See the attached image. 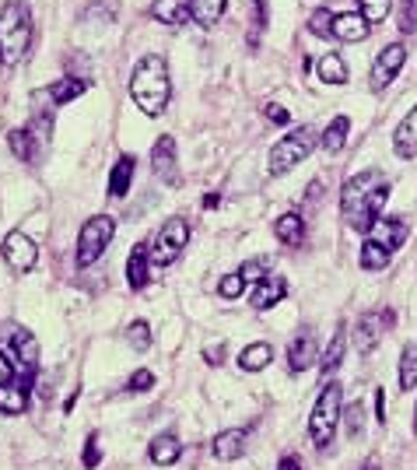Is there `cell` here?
<instances>
[{
	"label": "cell",
	"instance_id": "1",
	"mask_svg": "<svg viewBox=\"0 0 417 470\" xmlns=\"http://www.w3.org/2000/svg\"><path fill=\"white\" fill-rule=\"evenodd\" d=\"M390 201V180L379 169H365L358 176H351L340 190V218L354 229V232H372L379 214Z\"/></svg>",
	"mask_w": 417,
	"mask_h": 470
},
{
	"label": "cell",
	"instance_id": "2",
	"mask_svg": "<svg viewBox=\"0 0 417 470\" xmlns=\"http://www.w3.org/2000/svg\"><path fill=\"white\" fill-rule=\"evenodd\" d=\"M172 95V81H169V64L158 53H144L133 64L131 74V99L141 105V113L148 116H161Z\"/></svg>",
	"mask_w": 417,
	"mask_h": 470
},
{
	"label": "cell",
	"instance_id": "3",
	"mask_svg": "<svg viewBox=\"0 0 417 470\" xmlns=\"http://www.w3.org/2000/svg\"><path fill=\"white\" fill-rule=\"evenodd\" d=\"M32 43V11L25 0L0 4V64L15 67Z\"/></svg>",
	"mask_w": 417,
	"mask_h": 470
},
{
	"label": "cell",
	"instance_id": "4",
	"mask_svg": "<svg viewBox=\"0 0 417 470\" xmlns=\"http://www.w3.org/2000/svg\"><path fill=\"white\" fill-rule=\"evenodd\" d=\"M319 141H323V137L315 133V127H298V131L285 133V137L270 148V155H267V172H270V176L291 172L298 162H305V158L313 155V148Z\"/></svg>",
	"mask_w": 417,
	"mask_h": 470
},
{
	"label": "cell",
	"instance_id": "5",
	"mask_svg": "<svg viewBox=\"0 0 417 470\" xmlns=\"http://www.w3.org/2000/svg\"><path fill=\"white\" fill-rule=\"evenodd\" d=\"M344 390L340 383H323V393L315 397V407H313V418H309V436L319 449L334 443V432H337V421L344 418Z\"/></svg>",
	"mask_w": 417,
	"mask_h": 470
},
{
	"label": "cell",
	"instance_id": "6",
	"mask_svg": "<svg viewBox=\"0 0 417 470\" xmlns=\"http://www.w3.org/2000/svg\"><path fill=\"white\" fill-rule=\"evenodd\" d=\"M0 355L15 366V372H22L25 383L39 372V340L25 327H7L0 334Z\"/></svg>",
	"mask_w": 417,
	"mask_h": 470
},
{
	"label": "cell",
	"instance_id": "7",
	"mask_svg": "<svg viewBox=\"0 0 417 470\" xmlns=\"http://www.w3.org/2000/svg\"><path fill=\"white\" fill-rule=\"evenodd\" d=\"M151 246V267H169L183 257V250L189 246V221L172 214L165 218V225L155 232V239L148 242Z\"/></svg>",
	"mask_w": 417,
	"mask_h": 470
},
{
	"label": "cell",
	"instance_id": "8",
	"mask_svg": "<svg viewBox=\"0 0 417 470\" xmlns=\"http://www.w3.org/2000/svg\"><path fill=\"white\" fill-rule=\"evenodd\" d=\"M112 235H116V221H112L109 214H95V218H88L78 232V253H74L78 267H92V263L99 260L105 250H109Z\"/></svg>",
	"mask_w": 417,
	"mask_h": 470
},
{
	"label": "cell",
	"instance_id": "9",
	"mask_svg": "<svg viewBox=\"0 0 417 470\" xmlns=\"http://www.w3.org/2000/svg\"><path fill=\"white\" fill-rule=\"evenodd\" d=\"M0 253H4V263H7L15 274H28V270L35 267V260H39V246H35L25 232H7L4 235Z\"/></svg>",
	"mask_w": 417,
	"mask_h": 470
},
{
	"label": "cell",
	"instance_id": "10",
	"mask_svg": "<svg viewBox=\"0 0 417 470\" xmlns=\"http://www.w3.org/2000/svg\"><path fill=\"white\" fill-rule=\"evenodd\" d=\"M403 64H407V46H403V43H390L386 50L375 56V64H372V88L383 92V88L400 74Z\"/></svg>",
	"mask_w": 417,
	"mask_h": 470
},
{
	"label": "cell",
	"instance_id": "11",
	"mask_svg": "<svg viewBox=\"0 0 417 470\" xmlns=\"http://www.w3.org/2000/svg\"><path fill=\"white\" fill-rule=\"evenodd\" d=\"M407 235H411V225H407V218H400V214H393V218H379L375 221V229L365 235V239H372L375 246H383L386 253H396L403 242H407Z\"/></svg>",
	"mask_w": 417,
	"mask_h": 470
},
{
	"label": "cell",
	"instance_id": "12",
	"mask_svg": "<svg viewBox=\"0 0 417 470\" xmlns=\"http://www.w3.org/2000/svg\"><path fill=\"white\" fill-rule=\"evenodd\" d=\"M151 169H155L158 180H165L169 186L179 183V165H176V137L172 133H161L151 148Z\"/></svg>",
	"mask_w": 417,
	"mask_h": 470
},
{
	"label": "cell",
	"instance_id": "13",
	"mask_svg": "<svg viewBox=\"0 0 417 470\" xmlns=\"http://www.w3.org/2000/svg\"><path fill=\"white\" fill-rule=\"evenodd\" d=\"M390 323H393V313H386V316L365 313L362 316V319H358V327H354V348H358V355H372Z\"/></svg>",
	"mask_w": 417,
	"mask_h": 470
},
{
	"label": "cell",
	"instance_id": "14",
	"mask_svg": "<svg viewBox=\"0 0 417 470\" xmlns=\"http://www.w3.org/2000/svg\"><path fill=\"white\" fill-rule=\"evenodd\" d=\"M246 439H249V432H246V428H225V432H218V436H214V443H210L214 460H221V464L238 460V456L246 453Z\"/></svg>",
	"mask_w": 417,
	"mask_h": 470
},
{
	"label": "cell",
	"instance_id": "15",
	"mask_svg": "<svg viewBox=\"0 0 417 470\" xmlns=\"http://www.w3.org/2000/svg\"><path fill=\"white\" fill-rule=\"evenodd\" d=\"M287 295V281L281 278V274H267V278H260L257 281V288H253V295H249V306L253 309H274L281 299Z\"/></svg>",
	"mask_w": 417,
	"mask_h": 470
},
{
	"label": "cell",
	"instance_id": "16",
	"mask_svg": "<svg viewBox=\"0 0 417 470\" xmlns=\"http://www.w3.org/2000/svg\"><path fill=\"white\" fill-rule=\"evenodd\" d=\"M315 362H319L315 338L309 330H302L298 338L291 340V348H287V368H291V372H305V368H313Z\"/></svg>",
	"mask_w": 417,
	"mask_h": 470
},
{
	"label": "cell",
	"instance_id": "17",
	"mask_svg": "<svg viewBox=\"0 0 417 470\" xmlns=\"http://www.w3.org/2000/svg\"><path fill=\"white\" fill-rule=\"evenodd\" d=\"M151 246L148 242H137L127 257V285L131 288H144L151 281Z\"/></svg>",
	"mask_w": 417,
	"mask_h": 470
},
{
	"label": "cell",
	"instance_id": "18",
	"mask_svg": "<svg viewBox=\"0 0 417 470\" xmlns=\"http://www.w3.org/2000/svg\"><path fill=\"white\" fill-rule=\"evenodd\" d=\"M148 456H151V464H158V467H172V464H179V456H183V443H179V436H172V432L155 436L151 446H148Z\"/></svg>",
	"mask_w": 417,
	"mask_h": 470
},
{
	"label": "cell",
	"instance_id": "19",
	"mask_svg": "<svg viewBox=\"0 0 417 470\" xmlns=\"http://www.w3.org/2000/svg\"><path fill=\"white\" fill-rule=\"evenodd\" d=\"M393 148L400 158H417V105L400 120V127L393 133Z\"/></svg>",
	"mask_w": 417,
	"mask_h": 470
},
{
	"label": "cell",
	"instance_id": "20",
	"mask_svg": "<svg viewBox=\"0 0 417 470\" xmlns=\"http://www.w3.org/2000/svg\"><path fill=\"white\" fill-rule=\"evenodd\" d=\"M133 172H137V158L133 155H120L116 158V165H112V172H109V197H127V190L133 183Z\"/></svg>",
	"mask_w": 417,
	"mask_h": 470
},
{
	"label": "cell",
	"instance_id": "21",
	"mask_svg": "<svg viewBox=\"0 0 417 470\" xmlns=\"http://www.w3.org/2000/svg\"><path fill=\"white\" fill-rule=\"evenodd\" d=\"M28 411V387L25 383H7L0 387V415L7 418H18Z\"/></svg>",
	"mask_w": 417,
	"mask_h": 470
},
{
	"label": "cell",
	"instance_id": "22",
	"mask_svg": "<svg viewBox=\"0 0 417 470\" xmlns=\"http://www.w3.org/2000/svg\"><path fill=\"white\" fill-rule=\"evenodd\" d=\"M368 22L362 15H337L334 18V35H337L340 43H362L368 39Z\"/></svg>",
	"mask_w": 417,
	"mask_h": 470
},
{
	"label": "cell",
	"instance_id": "23",
	"mask_svg": "<svg viewBox=\"0 0 417 470\" xmlns=\"http://www.w3.org/2000/svg\"><path fill=\"white\" fill-rule=\"evenodd\" d=\"M315 74L323 84H347V64H344L340 53H323L315 60Z\"/></svg>",
	"mask_w": 417,
	"mask_h": 470
},
{
	"label": "cell",
	"instance_id": "24",
	"mask_svg": "<svg viewBox=\"0 0 417 470\" xmlns=\"http://www.w3.org/2000/svg\"><path fill=\"white\" fill-rule=\"evenodd\" d=\"M274 235H277L285 246H298V242L305 239V218L295 214V211H287V214H281V218L274 221Z\"/></svg>",
	"mask_w": 417,
	"mask_h": 470
},
{
	"label": "cell",
	"instance_id": "25",
	"mask_svg": "<svg viewBox=\"0 0 417 470\" xmlns=\"http://www.w3.org/2000/svg\"><path fill=\"white\" fill-rule=\"evenodd\" d=\"M225 4L228 0H189V18L200 28H214L225 15Z\"/></svg>",
	"mask_w": 417,
	"mask_h": 470
},
{
	"label": "cell",
	"instance_id": "26",
	"mask_svg": "<svg viewBox=\"0 0 417 470\" xmlns=\"http://www.w3.org/2000/svg\"><path fill=\"white\" fill-rule=\"evenodd\" d=\"M270 358H274V348H270L267 340H257V344L242 348V355H238V368H242V372H260V368L270 366Z\"/></svg>",
	"mask_w": 417,
	"mask_h": 470
},
{
	"label": "cell",
	"instance_id": "27",
	"mask_svg": "<svg viewBox=\"0 0 417 470\" xmlns=\"http://www.w3.org/2000/svg\"><path fill=\"white\" fill-rule=\"evenodd\" d=\"M84 88H88V81L60 78V81H53L50 88H46V99H50L53 105H67V103H74L78 95H84Z\"/></svg>",
	"mask_w": 417,
	"mask_h": 470
},
{
	"label": "cell",
	"instance_id": "28",
	"mask_svg": "<svg viewBox=\"0 0 417 470\" xmlns=\"http://www.w3.org/2000/svg\"><path fill=\"white\" fill-rule=\"evenodd\" d=\"M347 133H351V120L347 116H334L330 120V127H326V133H323V152L326 155H337V152H344V144H347Z\"/></svg>",
	"mask_w": 417,
	"mask_h": 470
},
{
	"label": "cell",
	"instance_id": "29",
	"mask_svg": "<svg viewBox=\"0 0 417 470\" xmlns=\"http://www.w3.org/2000/svg\"><path fill=\"white\" fill-rule=\"evenodd\" d=\"M151 15H155L161 25H183L189 7H186V0H155L151 4Z\"/></svg>",
	"mask_w": 417,
	"mask_h": 470
},
{
	"label": "cell",
	"instance_id": "30",
	"mask_svg": "<svg viewBox=\"0 0 417 470\" xmlns=\"http://www.w3.org/2000/svg\"><path fill=\"white\" fill-rule=\"evenodd\" d=\"M344 351H347V330L337 327V334L330 340V348L319 355V366H323V376H330V372H337L340 362H344Z\"/></svg>",
	"mask_w": 417,
	"mask_h": 470
},
{
	"label": "cell",
	"instance_id": "31",
	"mask_svg": "<svg viewBox=\"0 0 417 470\" xmlns=\"http://www.w3.org/2000/svg\"><path fill=\"white\" fill-rule=\"evenodd\" d=\"M7 144L18 155V162H35V131L32 127H15L7 133Z\"/></svg>",
	"mask_w": 417,
	"mask_h": 470
},
{
	"label": "cell",
	"instance_id": "32",
	"mask_svg": "<svg viewBox=\"0 0 417 470\" xmlns=\"http://www.w3.org/2000/svg\"><path fill=\"white\" fill-rule=\"evenodd\" d=\"M393 0H358V15L365 18L368 25H383L390 18Z\"/></svg>",
	"mask_w": 417,
	"mask_h": 470
},
{
	"label": "cell",
	"instance_id": "33",
	"mask_svg": "<svg viewBox=\"0 0 417 470\" xmlns=\"http://www.w3.org/2000/svg\"><path fill=\"white\" fill-rule=\"evenodd\" d=\"M400 387L403 390L417 387V344H407L400 355Z\"/></svg>",
	"mask_w": 417,
	"mask_h": 470
},
{
	"label": "cell",
	"instance_id": "34",
	"mask_svg": "<svg viewBox=\"0 0 417 470\" xmlns=\"http://www.w3.org/2000/svg\"><path fill=\"white\" fill-rule=\"evenodd\" d=\"M334 11L330 7H315L313 11V18H309V32L313 35H334Z\"/></svg>",
	"mask_w": 417,
	"mask_h": 470
},
{
	"label": "cell",
	"instance_id": "35",
	"mask_svg": "<svg viewBox=\"0 0 417 470\" xmlns=\"http://www.w3.org/2000/svg\"><path fill=\"white\" fill-rule=\"evenodd\" d=\"M127 340H131L133 351H148L151 348V327L144 319H133L131 330H127Z\"/></svg>",
	"mask_w": 417,
	"mask_h": 470
},
{
	"label": "cell",
	"instance_id": "36",
	"mask_svg": "<svg viewBox=\"0 0 417 470\" xmlns=\"http://www.w3.org/2000/svg\"><path fill=\"white\" fill-rule=\"evenodd\" d=\"M344 418H347V436H351V439L362 436V432H365V404L354 400V404L344 411Z\"/></svg>",
	"mask_w": 417,
	"mask_h": 470
},
{
	"label": "cell",
	"instance_id": "37",
	"mask_svg": "<svg viewBox=\"0 0 417 470\" xmlns=\"http://www.w3.org/2000/svg\"><path fill=\"white\" fill-rule=\"evenodd\" d=\"M242 291H246V278H242L238 270H235V274H228V278H221V285H218V295H221V299H228V302H232V299H238Z\"/></svg>",
	"mask_w": 417,
	"mask_h": 470
},
{
	"label": "cell",
	"instance_id": "38",
	"mask_svg": "<svg viewBox=\"0 0 417 470\" xmlns=\"http://www.w3.org/2000/svg\"><path fill=\"white\" fill-rule=\"evenodd\" d=\"M155 387V372L151 368H137L131 379H127V390L131 393H148Z\"/></svg>",
	"mask_w": 417,
	"mask_h": 470
},
{
	"label": "cell",
	"instance_id": "39",
	"mask_svg": "<svg viewBox=\"0 0 417 470\" xmlns=\"http://www.w3.org/2000/svg\"><path fill=\"white\" fill-rule=\"evenodd\" d=\"M263 25H267V0H253V32H249V46H257Z\"/></svg>",
	"mask_w": 417,
	"mask_h": 470
},
{
	"label": "cell",
	"instance_id": "40",
	"mask_svg": "<svg viewBox=\"0 0 417 470\" xmlns=\"http://www.w3.org/2000/svg\"><path fill=\"white\" fill-rule=\"evenodd\" d=\"M99 460H102V453H99V436H88L81 464H84V470H95V467H99Z\"/></svg>",
	"mask_w": 417,
	"mask_h": 470
},
{
	"label": "cell",
	"instance_id": "41",
	"mask_svg": "<svg viewBox=\"0 0 417 470\" xmlns=\"http://www.w3.org/2000/svg\"><path fill=\"white\" fill-rule=\"evenodd\" d=\"M238 274H242L246 281H260V278H267L270 270H267V260H249L238 267Z\"/></svg>",
	"mask_w": 417,
	"mask_h": 470
},
{
	"label": "cell",
	"instance_id": "42",
	"mask_svg": "<svg viewBox=\"0 0 417 470\" xmlns=\"http://www.w3.org/2000/svg\"><path fill=\"white\" fill-rule=\"evenodd\" d=\"M400 32H417V4L407 0L403 4V15H400Z\"/></svg>",
	"mask_w": 417,
	"mask_h": 470
},
{
	"label": "cell",
	"instance_id": "43",
	"mask_svg": "<svg viewBox=\"0 0 417 470\" xmlns=\"http://www.w3.org/2000/svg\"><path fill=\"white\" fill-rule=\"evenodd\" d=\"M263 116L270 120V123H277V127H287L291 123V116H287V109L285 105H277V103H270L267 109H263Z\"/></svg>",
	"mask_w": 417,
	"mask_h": 470
},
{
	"label": "cell",
	"instance_id": "44",
	"mask_svg": "<svg viewBox=\"0 0 417 470\" xmlns=\"http://www.w3.org/2000/svg\"><path fill=\"white\" fill-rule=\"evenodd\" d=\"M221 355H225V348H221V344H214V348H204V358H208L210 366H221V362H225Z\"/></svg>",
	"mask_w": 417,
	"mask_h": 470
},
{
	"label": "cell",
	"instance_id": "45",
	"mask_svg": "<svg viewBox=\"0 0 417 470\" xmlns=\"http://www.w3.org/2000/svg\"><path fill=\"white\" fill-rule=\"evenodd\" d=\"M11 379H15V366H11V362L0 355V387H7Z\"/></svg>",
	"mask_w": 417,
	"mask_h": 470
},
{
	"label": "cell",
	"instance_id": "46",
	"mask_svg": "<svg viewBox=\"0 0 417 470\" xmlns=\"http://www.w3.org/2000/svg\"><path fill=\"white\" fill-rule=\"evenodd\" d=\"M375 421H379V425L386 421V393L383 390H375Z\"/></svg>",
	"mask_w": 417,
	"mask_h": 470
},
{
	"label": "cell",
	"instance_id": "47",
	"mask_svg": "<svg viewBox=\"0 0 417 470\" xmlns=\"http://www.w3.org/2000/svg\"><path fill=\"white\" fill-rule=\"evenodd\" d=\"M277 470H302V460H298V456H285V460L277 464Z\"/></svg>",
	"mask_w": 417,
	"mask_h": 470
},
{
	"label": "cell",
	"instance_id": "48",
	"mask_svg": "<svg viewBox=\"0 0 417 470\" xmlns=\"http://www.w3.org/2000/svg\"><path fill=\"white\" fill-rule=\"evenodd\" d=\"M218 204H221V197H218V193H208V197H204V208H218Z\"/></svg>",
	"mask_w": 417,
	"mask_h": 470
},
{
	"label": "cell",
	"instance_id": "49",
	"mask_svg": "<svg viewBox=\"0 0 417 470\" xmlns=\"http://www.w3.org/2000/svg\"><path fill=\"white\" fill-rule=\"evenodd\" d=\"M362 470H375V464H372V460H368V464H365V467H362Z\"/></svg>",
	"mask_w": 417,
	"mask_h": 470
},
{
	"label": "cell",
	"instance_id": "50",
	"mask_svg": "<svg viewBox=\"0 0 417 470\" xmlns=\"http://www.w3.org/2000/svg\"><path fill=\"white\" fill-rule=\"evenodd\" d=\"M414 415H417V407H414ZM414 432H417V418H414Z\"/></svg>",
	"mask_w": 417,
	"mask_h": 470
},
{
	"label": "cell",
	"instance_id": "51",
	"mask_svg": "<svg viewBox=\"0 0 417 470\" xmlns=\"http://www.w3.org/2000/svg\"><path fill=\"white\" fill-rule=\"evenodd\" d=\"M414 4H417V0H414Z\"/></svg>",
	"mask_w": 417,
	"mask_h": 470
}]
</instances>
